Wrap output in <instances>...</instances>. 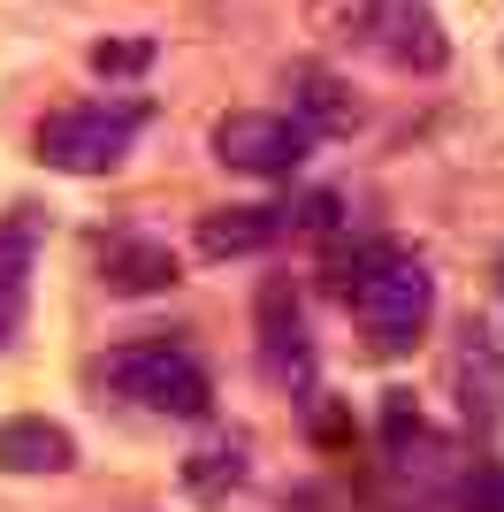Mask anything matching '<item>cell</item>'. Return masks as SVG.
Segmentation results:
<instances>
[{
    "label": "cell",
    "instance_id": "15",
    "mask_svg": "<svg viewBox=\"0 0 504 512\" xmlns=\"http://www.w3.org/2000/svg\"><path fill=\"white\" fill-rule=\"evenodd\" d=\"M459 512H504V467H474V474H466Z\"/></svg>",
    "mask_w": 504,
    "mask_h": 512
},
{
    "label": "cell",
    "instance_id": "2",
    "mask_svg": "<svg viewBox=\"0 0 504 512\" xmlns=\"http://www.w3.org/2000/svg\"><path fill=\"white\" fill-rule=\"evenodd\" d=\"M314 16L329 39L367 46L405 77H436L451 62V39H443V16L428 0H314Z\"/></svg>",
    "mask_w": 504,
    "mask_h": 512
},
{
    "label": "cell",
    "instance_id": "11",
    "mask_svg": "<svg viewBox=\"0 0 504 512\" xmlns=\"http://www.w3.org/2000/svg\"><path fill=\"white\" fill-rule=\"evenodd\" d=\"M69 467H77V436L62 421H39V413L0 421V474H69Z\"/></svg>",
    "mask_w": 504,
    "mask_h": 512
},
{
    "label": "cell",
    "instance_id": "4",
    "mask_svg": "<svg viewBox=\"0 0 504 512\" xmlns=\"http://www.w3.org/2000/svg\"><path fill=\"white\" fill-rule=\"evenodd\" d=\"M146 123H153L146 100H77V107H54L39 123L31 153L62 176H107V169L130 161V146L146 138Z\"/></svg>",
    "mask_w": 504,
    "mask_h": 512
},
{
    "label": "cell",
    "instance_id": "6",
    "mask_svg": "<svg viewBox=\"0 0 504 512\" xmlns=\"http://www.w3.org/2000/svg\"><path fill=\"white\" fill-rule=\"evenodd\" d=\"M314 153V130L298 115H268V107H245V115H222L214 123V161L237 176H298Z\"/></svg>",
    "mask_w": 504,
    "mask_h": 512
},
{
    "label": "cell",
    "instance_id": "7",
    "mask_svg": "<svg viewBox=\"0 0 504 512\" xmlns=\"http://www.w3.org/2000/svg\"><path fill=\"white\" fill-rule=\"evenodd\" d=\"M39 260H46V214L39 207H8L0 214V352H16L23 321H31Z\"/></svg>",
    "mask_w": 504,
    "mask_h": 512
},
{
    "label": "cell",
    "instance_id": "14",
    "mask_svg": "<svg viewBox=\"0 0 504 512\" xmlns=\"http://www.w3.org/2000/svg\"><path fill=\"white\" fill-rule=\"evenodd\" d=\"M92 69L100 77H138V69H153V39H100L92 46Z\"/></svg>",
    "mask_w": 504,
    "mask_h": 512
},
{
    "label": "cell",
    "instance_id": "12",
    "mask_svg": "<svg viewBox=\"0 0 504 512\" xmlns=\"http://www.w3.org/2000/svg\"><path fill=\"white\" fill-rule=\"evenodd\" d=\"M291 115L314 130V138H344V130H359V100L344 92V77H329L321 62L291 69Z\"/></svg>",
    "mask_w": 504,
    "mask_h": 512
},
{
    "label": "cell",
    "instance_id": "13",
    "mask_svg": "<svg viewBox=\"0 0 504 512\" xmlns=\"http://www.w3.org/2000/svg\"><path fill=\"white\" fill-rule=\"evenodd\" d=\"M184 482H191L199 497L237 490V482H245V436H230V444H207V451H191V459H184Z\"/></svg>",
    "mask_w": 504,
    "mask_h": 512
},
{
    "label": "cell",
    "instance_id": "9",
    "mask_svg": "<svg viewBox=\"0 0 504 512\" xmlns=\"http://www.w3.org/2000/svg\"><path fill=\"white\" fill-rule=\"evenodd\" d=\"M100 283L115 291V299L176 291V283H184V260L168 253L161 237H107V253H100Z\"/></svg>",
    "mask_w": 504,
    "mask_h": 512
},
{
    "label": "cell",
    "instance_id": "5",
    "mask_svg": "<svg viewBox=\"0 0 504 512\" xmlns=\"http://www.w3.org/2000/svg\"><path fill=\"white\" fill-rule=\"evenodd\" d=\"M252 352H260V375H268L283 398H314L321 352H314L306 299H298L291 276H268V283H260V299H252Z\"/></svg>",
    "mask_w": 504,
    "mask_h": 512
},
{
    "label": "cell",
    "instance_id": "1",
    "mask_svg": "<svg viewBox=\"0 0 504 512\" xmlns=\"http://www.w3.org/2000/svg\"><path fill=\"white\" fill-rule=\"evenodd\" d=\"M336 299L344 314L359 321V337L375 344L382 360H398L428 337V321H436V276H428V260L398 237H367L344 268H336Z\"/></svg>",
    "mask_w": 504,
    "mask_h": 512
},
{
    "label": "cell",
    "instance_id": "16",
    "mask_svg": "<svg viewBox=\"0 0 504 512\" xmlns=\"http://www.w3.org/2000/svg\"><path fill=\"white\" fill-rule=\"evenodd\" d=\"M497 299H504V260H497Z\"/></svg>",
    "mask_w": 504,
    "mask_h": 512
},
{
    "label": "cell",
    "instance_id": "10",
    "mask_svg": "<svg viewBox=\"0 0 504 512\" xmlns=\"http://www.w3.org/2000/svg\"><path fill=\"white\" fill-rule=\"evenodd\" d=\"M283 230H291V207H207L199 214V253L245 260V253H268Z\"/></svg>",
    "mask_w": 504,
    "mask_h": 512
},
{
    "label": "cell",
    "instance_id": "3",
    "mask_svg": "<svg viewBox=\"0 0 504 512\" xmlns=\"http://www.w3.org/2000/svg\"><path fill=\"white\" fill-rule=\"evenodd\" d=\"M100 383L115 398H130L138 413H161V421H207L214 413V375L199 367V352H184V344H168V337L107 352Z\"/></svg>",
    "mask_w": 504,
    "mask_h": 512
},
{
    "label": "cell",
    "instance_id": "8",
    "mask_svg": "<svg viewBox=\"0 0 504 512\" xmlns=\"http://www.w3.org/2000/svg\"><path fill=\"white\" fill-rule=\"evenodd\" d=\"M451 375H459V413L474 428H497L504 421V352H497V337H489L482 321H466V329H459V360H451Z\"/></svg>",
    "mask_w": 504,
    "mask_h": 512
}]
</instances>
